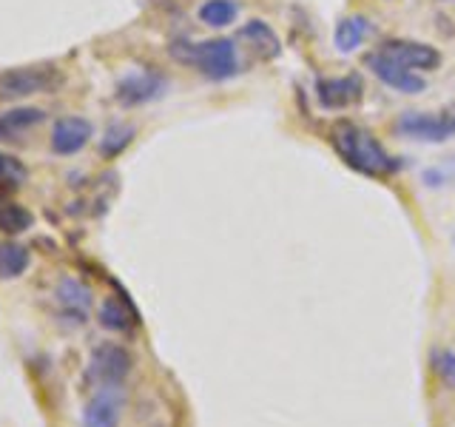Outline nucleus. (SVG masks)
Segmentation results:
<instances>
[{
    "label": "nucleus",
    "mask_w": 455,
    "mask_h": 427,
    "mask_svg": "<svg viewBox=\"0 0 455 427\" xmlns=\"http://www.w3.org/2000/svg\"><path fill=\"white\" fill-rule=\"evenodd\" d=\"M364 97V83L359 75H341V77H319L316 80V100L327 111H345L359 106Z\"/></svg>",
    "instance_id": "9d476101"
},
{
    "label": "nucleus",
    "mask_w": 455,
    "mask_h": 427,
    "mask_svg": "<svg viewBox=\"0 0 455 427\" xmlns=\"http://www.w3.org/2000/svg\"><path fill=\"white\" fill-rule=\"evenodd\" d=\"M94 294L77 277H63L54 285V313L66 327H83L92 317Z\"/></svg>",
    "instance_id": "39448f33"
},
{
    "label": "nucleus",
    "mask_w": 455,
    "mask_h": 427,
    "mask_svg": "<svg viewBox=\"0 0 455 427\" xmlns=\"http://www.w3.org/2000/svg\"><path fill=\"white\" fill-rule=\"evenodd\" d=\"M125 410V391L123 384H106L97 388L83 407L80 427H120Z\"/></svg>",
    "instance_id": "1a4fd4ad"
},
{
    "label": "nucleus",
    "mask_w": 455,
    "mask_h": 427,
    "mask_svg": "<svg viewBox=\"0 0 455 427\" xmlns=\"http://www.w3.org/2000/svg\"><path fill=\"white\" fill-rule=\"evenodd\" d=\"M333 151L341 157V163L359 171L364 177H387L398 171L395 157L381 146L373 132H367L353 120H336L327 132Z\"/></svg>",
    "instance_id": "f257e3e1"
},
{
    "label": "nucleus",
    "mask_w": 455,
    "mask_h": 427,
    "mask_svg": "<svg viewBox=\"0 0 455 427\" xmlns=\"http://www.w3.org/2000/svg\"><path fill=\"white\" fill-rule=\"evenodd\" d=\"M134 140V128L125 125V123H114L108 125L106 137L100 140V154L106 157V160H114V157H120L128 146H132Z\"/></svg>",
    "instance_id": "aec40b11"
},
{
    "label": "nucleus",
    "mask_w": 455,
    "mask_h": 427,
    "mask_svg": "<svg viewBox=\"0 0 455 427\" xmlns=\"http://www.w3.org/2000/svg\"><path fill=\"white\" fill-rule=\"evenodd\" d=\"M35 225V214L14 199H0V231L4 234H26Z\"/></svg>",
    "instance_id": "a211bd4d"
},
{
    "label": "nucleus",
    "mask_w": 455,
    "mask_h": 427,
    "mask_svg": "<svg viewBox=\"0 0 455 427\" xmlns=\"http://www.w3.org/2000/svg\"><path fill=\"white\" fill-rule=\"evenodd\" d=\"M97 319L100 325L106 327V331H114V334H128V331H134V325H137V313L134 308L125 302V299L120 296H108L103 305H100L97 310Z\"/></svg>",
    "instance_id": "2eb2a0df"
},
{
    "label": "nucleus",
    "mask_w": 455,
    "mask_h": 427,
    "mask_svg": "<svg viewBox=\"0 0 455 427\" xmlns=\"http://www.w3.org/2000/svg\"><path fill=\"white\" fill-rule=\"evenodd\" d=\"M168 89V80L160 71H128L125 77L117 80V89H114V100L125 109H137L160 100Z\"/></svg>",
    "instance_id": "6e6552de"
},
{
    "label": "nucleus",
    "mask_w": 455,
    "mask_h": 427,
    "mask_svg": "<svg viewBox=\"0 0 455 427\" xmlns=\"http://www.w3.org/2000/svg\"><path fill=\"white\" fill-rule=\"evenodd\" d=\"M32 265V251L20 242H0V279H20Z\"/></svg>",
    "instance_id": "f3484780"
},
{
    "label": "nucleus",
    "mask_w": 455,
    "mask_h": 427,
    "mask_svg": "<svg viewBox=\"0 0 455 427\" xmlns=\"http://www.w3.org/2000/svg\"><path fill=\"white\" fill-rule=\"evenodd\" d=\"M239 14V4L236 0H205L203 6H199V20L211 28H225L236 20Z\"/></svg>",
    "instance_id": "6ab92c4d"
},
{
    "label": "nucleus",
    "mask_w": 455,
    "mask_h": 427,
    "mask_svg": "<svg viewBox=\"0 0 455 427\" xmlns=\"http://www.w3.org/2000/svg\"><path fill=\"white\" fill-rule=\"evenodd\" d=\"M430 362H433V374L441 379V384H447L450 391H455V350L435 348Z\"/></svg>",
    "instance_id": "4be33fe9"
},
{
    "label": "nucleus",
    "mask_w": 455,
    "mask_h": 427,
    "mask_svg": "<svg viewBox=\"0 0 455 427\" xmlns=\"http://www.w3.org/2000/svg\"><path fill=\"white\" fill-rule=\"evenodd\" d=\"M370 32V20L364 18V14H347V18H341L336 23V32H333V43L339 52H355L364 43Z\"/></svg>",
    "instance_id": "dca6fc26"
},
{
    "label": "nucleus",
    "mask_w": 455,
    "mask_h": 427,
    "mask_svg": "<svg viewBox=\"0 0 455 427\" xmlns=\"http://www.w3.org/2000/svg\"><path fill=\"white\" fill-rule=\"evenodd\" d=\"M364 66L373 71V77H379L387 89L402 92V94H421L427 89V80L419 71H412L407 66H402L398 60H393L390 54H384L381 49L364 54Z\"/></svg>",
    "instance_id": "0eeeda50"
},
{
    "label": "nucleus",
    "mask_w": 455,
    "mask_h": 427,
    "mask_svg": "<svg viewBox=\"0 0 455 427\" xmlns=\"http://www.w3.org/2000/svg\"><path fill=\"white\" fill-rule=\"evenodd\" d=\"M94 137V125L85 117H60L52 125L49 146L57 157H75L80 154Z\"/></svg>",
    "instance_id": "f8f14e48"
},
{
    "label": "nucleus",
    "mask_w": 455,
    "mask_h": 427,
    "mask_svg": "<svg viewBox=\"0 0 455 427\" xmlns=\"http://www.w3.org/2000/svg\"><path fill=\"white\" fill-rule=\"evenodd\" d=\"M63 85V71L54 63L18 66L0 75V100H26L35 94H52Z\"/></svg>",
    "instance_id": "7ed1b4c3"
},
{
    "label": "nucleus",
    "mask_w": 455,
    "mask_h": 427,
    "mask_svg": "<svg viewBox=\"0 0 455 427\" xmlns=\"http://www.w3.org/2000/svg\"><path fill=\"white\" fill-rule=\"evenodd\" d=\"M239 40H245L259 60H276V57L282 54L279 35L274 32V26L265 23V20H248L239 28Z\"/></svg>",
    "instance_id": "ddd939ff"
},
{
    "label": "nucleus",
    "mask_w": 455,
    "mask_h": 427,
    "mask_svg": "<svg viewBox=\"0 0 455 427\" xmlns=\"http://www.w3.org/2000/svg\"><path fill=\"white\" fill-rule=\"evenodd\" d=\"M26 180H28V171L18 157L0 151V191H20Z\"/></svg>",
    "instance_id": "412c9836"
},
{
    "label": "nucleus",
    "mask_w": 455,
    "mask_h": 427,
    "mask_svg": "<svg viewBox=\"0 0 455 427\" xmlns=\"http://www.w3.org/2000/svg\"><path fill=\"white\" fill-rule=\"evenodd\" d=\"M168 54L182 66H194L199 75L213 83L231 80L239 71L236 43L228 37H213V40H203V43L177 37V40H171Z\"/></svg>",
    "instance_id": "f03ea898"
},
{
    "label": "nucleus",
    "mask_w": 455,
    "mask_h": 427,
    "mask_svg": "<svg viewBox=\"0 0 455 427\" xmlns=\"http://www.w3.org/2000/svg\"><path fill=\"white\" fill-rule=\"evenodd\" d=\"M384 54H390L393 60H398L402 66L419 71V75H430L441 66V52L433 49L430 43H421V40H404V37H395L387 40L381 46Z\"/></svg>",
    "instance_id": "9b49d317"
},
{
    "label": "nucleus",
    "mask_w": 455,
    "mask_h": 427,
    "mask_svg": "<svg viewBox=\"0 0 455 427\" xmlns=\"http://www.w3.org/2000/svg\"><path fill=\"white\" fill-rule=\"evenodd\" d=\"M395 132L419 142H447L455 137V111H404Z\"/></svg>",
    "instance_id": "423d86ee"
},
{
    "label": "nucleus",
    "mask_w": 455,
    "mask_h": 427,
    "mask_svg": "<svg viewBox=\"0 0 455 427\" xmlns=\"http://www.w3.org/2000/svg\"><path fill=\"white\" fill-rule=\"evenodd\" d=\"M46 120V111L37 106H20L0 114V142H14Z\"/></svg>",
    "instance_id": "4468645a"
},
{
    "label": "nucleus",
    "mask_w": 455,
    "mask_h": 427,
    "mask_svg": "<svg viewBox=\"0 0 455 427\" xmlns=\"http://www.w3.org/2000/svg\"><path fill=\"white\" fill-rule=\"evenodd\" d=\"M134 367V356L120 342H100L89 356V367H85V379L94 388H106V384H123Z\"/></svg>",
    "instance_id": "20e7f679"
}]
</instances>
